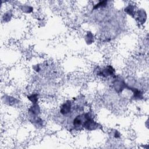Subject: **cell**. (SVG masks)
I'll list each match as a JSON object with an SVG mask.
<instances>
[{"mask_svg":"<svg viewBox=\"0 0 149 149\" xmlns=\"http://www.w3.org/2000/svg\"><path fill=\"white\" fill-rule=\"evenodd\" d=\"M99 126V124L94 120V118L85 119L83 123V129H84L85 130L89 131L98 129Z\"/></svg>","mask_w":149,"mask_h":149,"instance_id":"cell-1","label":"cell"},{"mask_svg":"<svg viewBox=\"0 0 149 149\" xmlns=\"http://www.w3.org/2000/svg\"><path fill=\"white\" fill-rule=\"evenodd\" d=\"M72 102L70 100H67L60 107L59 112L62 115H68L72 112Z\"/></svg>","mask_w":149,"mask_h":149,"instance_id":"cell-2","label":"cell"},{"mask_svg":"<svg viewBox=\"0 0 149 149\" xmlns=\"http://www.w3.org/2000/svg\"><path fill=\"white\" fill-rule=\"evenodd\" d=\"M115 73V70L111 66H108L103 69H100L97 72V75L102 76L104 77H108L109 76H112Z\"/></svg>","mask_w":149,"mask_h":149,"instance_id":"cell-3","label":"cell"},{"mask_svg":"<svg viewBox=\"0 0 149 149\" xmlns=\"http://www.w3.org/2000/svg\"><path fill=\"white\" fill-rule=\"evenodd\" d=\"M27 98L30 101H31L32 102L33 104H36L38 101V96L37 94H33L30 95V96H28Z\"/></svg>","mask_w":149,"mask_h":149,"instance_id":"cell-4","label":"cell"},{"mask_svg":"<svg viewBox=\"0 0 149 149\" xmlns=\"http://www.w3.org/2000/svg\"><path fill=\"white\" fill-rule=\"evenodd\" d=\"M107 1H100L98 3H97L96 5H94V9H97L98 8H100L105 7L107 5Z\"/></svg>","mask_w":149,"mask_h":149,"instance_id":"cell-5","label":"cell"}]
</instances>
